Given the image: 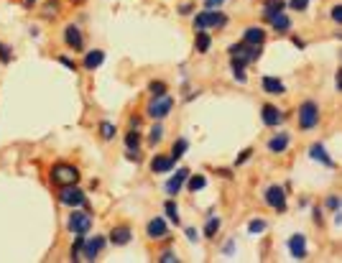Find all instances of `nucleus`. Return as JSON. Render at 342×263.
I'll return each mask as SVG.
<instances>
[{"label": "nucleus", "instance_id": "f704fd0d", "mask_svg": "<svg viewBox=\"0 0 342 263\" xmlns=\"http://www.w3.org/2000/svg\"><path fill=\"white\" fill-rule=\"evenodd\" d=\"M164 138V125H154V128H151V133H148V141L151 143H159Z\"/></svg>", "mask_w": 342, "mask_h": 263}, {"label": "nucleus", "instance_id": "0eeeda50", "mask_svg": "<svg viewBox=\"0 0 342 263\" xmlns=\"http://www.w3.org/2000/svg\"><path fill=\"white\" fill-rule=\"evenodd\" d=\"M265 202H268L276 212H286V192H284V186L273 184L265 189Z\"/></svg>", "mask_w": 342, "mask_h": 263}, {"label": "nucleus", "instance_id": "6ab92c4d", "mask_svg": "<svg viewBox=\"0 0 342 263\" xmlns=\"http://www.w3.org/2000/svg\"><path fill=\"white\" fill-rule=\"evenodd\" d=\"M289 133H276L271 141H268V151L271 154H284L286 151V148H289Z\"/></svg>", "mask_w": 342, "mask_h": 263}, {"label": "nucleus", "instance_id": "bb28decb", "mask_svg": "<svg viewBox=\"0 0 342 263\" xmlns=\"http://www.w3.org/2000/svg\"><path fill=\"white\" fill-rule=\"evenodd\" d=\"M186 148H189V141H186V138H179V141L171 146V159H174V161H176V159H181Z\"/></svg>", "mask_w": 342, "mask_h": 263}, {"label": "nucleus", "instance_id": "f03ea898", "mask_svg": "<svg viewBox=\"0 0 342 263\" xmlns=\"http://www.w3.org/2000/svg\"><path fill=\"white\" fill-rule=\"evenodd\" d=\"M319 125V105L314 100H307L299 107V128L301 130H312Z\"/></svg>", "mask_w": 342, "mask_h": 263}, {"label": "nucleus", "instance_id": "7ed1b4c3", "mask_svg": "<svg viewBox=\"0 0 342 263\" xmlns=\"http://www.w3.org/2000/svg\"><path fill=\"white\" fill-rule=\"evenodd\" d=\"M66 228H69L74 235H87L90 228H92V215H90L87 210H77V207H74L72 215H69Z\"/></svg>", "mask_w": 342, "mask_h": 263}, {"label": "nucleus", "instance_id": "f3484780", "mask_svg": "<svg viewBox=\"0 0 342 263\" xmlns=\"http://www.w3.org/2000/svg\"><path fill=\"white\" fill-rule=\"evenodd\" d=\"M171 169H174L171 156H154V161H151V171L154 174H169Z\"/></svg>", "mask_w": 342, "mask_h": 263}, {"label": "nucleus", "instance_id": "a19ab883", "mask_svg": "<svg viewBox=\"0 0 342 263\" xmlns=\"http://www.w3.org/2000/svg\"><path fill=\"white\" fill-rule=\"evenodd\" d=\"M332 21L342 23V6H334V8H332Z\"/></svg>", "mask_w": 342, "mask_h": 263}, {"label": "nucleus", "instance_id": "49530a36", "mask_svg": "<svg viewBox=\"0 0 342 263\" xmlns=\"http://www.w3.org/2000/svg\"><path fill=\"white\" fill-rule=\"evenodd\" d=\"M181 16H186V13H192V3H186V6H181V11H179Z\"/></svg>", "mask_w": 342, "mask_h": 263}, {"label": "nucleus", "instance_id": "09e8293b", "mask_svg": "<svg viewBox=\"0 0 342 263\" xmlns=\"http://www.w3.org/2000/svg\"><path fill=\"white\" fill-rule=\"evenodd\" d=\"M33 3H36V0H23V6H26V8H31Z\"/></svg>", "mask_w": 342, "mask_h": 263}, {"label": "nucleus", "instance_id": "ea45409f", "mask_svg": "<svg viewBox=\"0 0 342 263\" xmlns=\"http://www.w3.org/2000/svg\"><path fill=\"white\" fill-rule=\"evenodd\" d=\"M159 260H161V263H174V260H176V253H174V250H166V253H161Z\"/></svg>", "mask_w": 342, "mask_h": 263}, {"label": "nucleus", "instance_id": "473e14b6", "mask_svg": "<svg viewBox=\"0 0 342 263\" xmlns=\"http://www.w3.org/2000/svg\"><path fill=\"white\" fill-rule=\"evenodd\" d=\"M148 92L154 95V97H164V95H166V85H164V82H151V85H148Z\"/></svg>", "mask_w": 342, "mask_h": 263}, {"label": "nucleus", "instance_id": "39448f33", "mask_svg": "<svg viewBox=\"0 0 342 263\" xmlns=\"http://www.w3.org/2000/svg\"><path fill=\"white\" fill-rule=\"evenodd\" d=\"M227 23V18L220 13V11H202L197 18H194V28L197 31H204V28H222Z\"/></svg>", "mask_w": 342, "mask_h": 263}, {"label": "nucleus", "instance_id": "b1692460", "mask_svg": "<svg viewBox=\"0 0 342 263\" xmlns=\"http://www.w3.org/2000/svg\"><path fill=\"white\" fill-rule=\"evenodd\" d=\"M186 184H189V192H199V189H204L207 186V176H202V174H189L186 176Z\"/></svg>", "mask_w": 342, "mask_h": 263}, {"label": "nucleus", "instance_id": "423d86ee", "mask_svg": "<svg viewBox=\"0 0 342 263\" xmlns=\"http://www.w3.org/2000/svg\"><path fill=\"white\" fill-rule=\"evenodd\" d=\"M171 107H174V100L171 97H154V102H151L148 107H146V115L148 118H154V120H164L169 112H171Z\"/></svg>", "mask_w": 342, "mask_h": 263}, {"label": "nucleus", "instance_id": "a211bd4d", "mask_svg": "<svg viewBox=\"0 0 342 263\" xmlns=\"http://www.w3.org/2000/svg\"><path fill=\"white\" fill-rule=\"evenodd\" d=\"M263 92L265 95H284L286 92V87H284V82L279 80V77H263Z\"/></svg>", "mask_w": 342, "mask_h": 263}, {"label": "nucleus", "instance_id": "72a5a7b5", "mask_svg": "<svg viewBox=\"0 0 342 263\" xmlns=\"http://www.w3.org/2000/svg\"><path fill=\"white\" fill-rule=\"evenodd\" d=\"M82 245H85V235H77V240L72 245V260H77L82 255Z\"/></svg>", "mask_w": 342, "mask_h": 263}, {"label": "nucleus", "instance_id": "393cba45", "mask_svg": "<svg viewBox=\"0 0 342 263\" xmlns=\"http://www.w3.org/2000/svg\"><path fill=\"white\" fill-rule=\"evenodd\" d=\"M125 146H128V151H138V148H141V133H138V128H133V130L125 133Z\"/></svg>", "mask_w": 342, "mask_h": 263}, {"label": "nucleus", "instance_id": "2f4dec72", "mask_svg": "<svg viewBox=\"0 0 342 263\" xmlns=\"http://www.w3.org/2000/svg\"><path fill=\"white\" fill-rule=\"evenodd\" d=\"M265 230V220H250L248 222V233L250 235H258V233H263Z\"/></svg>", "mask_w": 342, "mask_h": 263}, {"label": "nucleus", "instance_id": "c9c22d12", "mask_svg": "<svg viewBox=\"0 0 342 263\" xmlns=\"http://www.w3.org/2000/svg\"><path fill=\"white\" fill-rule=\"evenodd\" d=\"M225 0H204V11H220Z\"/></svg>", "mask_w": 342, "mask_h": 263}, {"label": "nucleus", "instance_id": "79ce46f5", "mask_svg": "<svg viewBox=\"0 0 342 263\" xmlns=\"http://www.w3.org/2000/svg\"><path fill=\"white\" fill-rule=\"evenodd\" d=\"M250 156H253V148H245V151H243V156L238 159V166H240V164H245V161H248Z\"/></svg>", "mask_w": 342, "mask_h": 263}, {"label": "nucleus", "instance_id": "aec40b11", "mask_svg": "<svg viewBox=\"0 0 342 263\" xmlns=\"http://www.w3.org/2000/svg\"><path fill=\"white\" fill-rule=\"evenodd\" d=\"M102 61H105V51H102V49H95V51H87V56H85L82 67H85L87 72H95Z\"/></svg>", "mask_w": 342, "mask_h": 263}, {"label": "nucleus", "instance_id": "de8ad7c7", "mask_svg": "<svg viewBox=\"0 0 342 263\" xmlns=\"http://www.w3.org/2000/svg\"><path fill=\"white\" fill-rule=\"evenodd\" d=\"M130 128H141V118H130Z\"/></svg>", "mask_w": 342, "mask_h": 263}, {"label": "nucleus", "instance_id": "cd10ccee", "mask_svg": "<svg viewBox=\"0 0 342 263\" xmlns=\"http://www.w3.org/2000/svg\"><path fill=\"white\" fill-rule=\"evenodd\" d=\"M59 16V0H46L44 3V18H56Z\"/></svg>", "mask_w": 342, "mask_h": 263}, {"label": "nucleus", "instance_id": "a18cd8bd", "mask_svg": "<svg viewBox=\"0 0 342 263\" xmlns=\"http://www.w3.org/2000/svg\"><path fill=\"white\" fill-rule=\"evenodd\" d=\"M125 156H128V159H130V161H138V159H141V154H138V151H128V154H125Z\"/></svg>", "mask_w": 342, "mask_h": 263}, {"label": "nucleus", "instance_id": "1a4fd4ad", "mask_svg": "<svg viewBox=\"0 0 342 263\" xmlns=\"http://www.w3.org/2000/svg\"><path fill=\"white\" fill-rule=\"evenodd\" d=\"M146 235L151 238V240H164L166 235H169V228H166V222L161 220V217H154L148 225H146Z\"/></svg>", "mask_w": 342, "mask_h": 263}, {"label": "nucleus", "instance_id": "a878e982", "mask_svg": "<svg viewBox=\"0 0 342 263\" xmlns=\"http://www.w3.org/2000/svg\"><path fill=\"white\" fill-rule=\"evenodd\" d=\"M220 225H222V222H220V217H217V215H212V217L207 220V225H204V238H215V235H217V230H220Z\"/></svg>", "mask_w": 342, "mask_h": 263}, {"label": "nucleus", "instance_id": "8fccbe9b", "mask_svg": "<svg viewBox=\"0 0 342 263\" xmlns=\"http://www.w3.org/2000/svg\"><path fill=\"white\" fill-rule=\"evenodd\" d=\"M69 3H72V6H82V3H85V0H69Z\"/></svg>", "mask_w": 342, "mask_h": 263}, {"label": "nucleus", "instance_id": "f257e3e1", "mask_svg": "<svg viewBox=\"0 0 342 263\" xmlns=\"http://www.w3.org/2000/svg\"><path fill=\"white\" fill-rule=\"evenodd\" d=\"M51 181L56 186H66V184H77L80 181V169L74 164H54L51 166Z\"/></svg>", "mask_w": 342, "mask_h": 263}, {"label": "nucleus", "instance_id": "c03bdc74", "mask_svg": "<svg viewBox=\"0 0 342 263\" xmlns=\"http://www.w3.org/2000/svg\"><path fill=\"white\" fill-rule=\"evenodd\" d=\"M186 238L194 243V240H197V230H192V228H189V230H186Z\"/></svg>", "mask_w": 342, "mask_h": 263}, {"label": "nucleus", "instance_id": "7c9ffc66", "mask_svg": "<svg viewBox=\"0 0 342 263\" xmlns=\"http://www.w3.org/2000/svg\"><path fill=\"white\" fill-rule=\"evenodd\" d=\"M164 210H166V215H169V220L179 225V207L174 205V200H169V202L164 205Z\"/></svg>", "mask_w": 342, "mask_h": 263}, {"label": "nucleus", "instance_id": "9b49d317", "mask_svg": "<svg viewBox=\"0 0 342 263\" xmlns=\"http://www.w3.org/2000/svg\"><path fill=\"white\" fill-rule=\"evenodd\" d=\"M186 176H189V169H179L169 181H166V186H164V189H166V194L169 197H176L179 192H181V186H184V181H186Z\"/></svg>", "mask_w": 342, "mask_h": 263}, {"label": "nucleus", "instance_id": "6e6552de", "mask_svg": "<svg viewBox=\"0 0 342 263\" xmlns=\"http://www.w3.org/2000/svg\"><path fill=\"white\" fill-rule=\"evenodd\" d=\"M64 44L72 49V51H82L85 49V36H82V31H80V26H66L64 28Z\"/></svg>", "mask_w": 342, "mask_h": 263}, {"label": "nucleus", "instance_id": "20e7f679", "mask_svg": "<svg viewBox=\"0 0 342 263\" xmlns=\"http://www.w3.org/2000/svg\"><path fill=\"white\" fill-rule=\"evenodd\" d=\"M59 202L74 210V207H85L87 197H85V192L80 189L77 184H66V186H61V189H59Z\"/></svg>", "mask_w": 342, "mask_h": 263}, {"label": "nucleus", "instance_id": "9d476101", "mask_svg": "<svg viewBox=\"0 0 342 263\" xmlns=\"http://www.w3.org/2000/svg\"><path fill=\"white\" fill-rule=\"evenodd\" d=\"M289 253H291V258H296V260L307 258V238H304L301 233L291 235V240H289Z\"/></svg>", "mask_w": 342, "mask_h": 263}, {"label": "nucleus", "instance_id": "c85d7f7f", "mask_svg": "<svg viewBox=\"0 0 342 263\" xmlns=\"http://www.w3.org/2000/svg\"><path fill=\"white\" fill-rule=\"evenodd\" d=\"M115 125H112V123H107V120H102L100 123V136L105 138V141H112V138H115Z\"/></svg>", "mask_w": 342, "mask_h": 263}, {"label": "nucleus", "instance_id": "4468645a", "mask_svg": "<svg viewBox=\"0 0 342 263\" xmlns=\"http://www.w3.org/2000/svg\"><path fill=\"white\" fill-rule=\"evenodd\" d=\"M260 118H263V123L268 125V128H276V125L284 120L281 110H279V107H273V105H263V110H260Z\"/></svg>", "mask_w": 342, "mask_h": 263}, {"label": "nucleus", "instance_id": "5701e85b", "mask_svg": "<svg viewBox=\"0 0 342 263\" xmlns=\"http://www.w3.org/2000/svg\"><path fill=\"white\" fill-rule=\"evenodd\" d=\"M194 46H197V51H199V54H207V51H210L212 39H210V33H207V31H197V41H194Z\"/></svg>", "mask_w": 342, "mask_h": 263}, {"label": "nucleus", "instance_id": "e433bc0d", "mask_svg": "<svg viewBox=\"0 0 342 263\" xmlns=\"http://www.w3.org/2000/svg\"><path fill=\"white\" fill-rule=\"evenodd\" d=\"M291 11H307V6H309V0H291Z\"/></svg>", "mask_w": 342, "mask_h": 263}, {"label": "nucleus", "instance_id": "ddd939ff", "mask_svg": "<svg viewBox=\"0 0 342 263\" xmlns=\"http://www.w3.org/2000/svg\"><path fill=\"white\" fill-rule=\"evenodd\" d=\"M133 238V230L128 228V225H118V228L110 230V243L112 245H128Z\"/></svg>", "mask_w": 342, "mask_h": 263}, {"label": "nucleus", "instance_id": "4c0bfd02", "mask_svg": "<svg viewBox=\"0 0 342 263\" xmlns=\"http://www.w3.org/2000/svg\"><path fill=\"white\" fill-rule=\"evenodd\" d=\"M0 61H3V64H8V61H11V49H8V46H3V44H0Z\"/></svg>", "mask_w": 342, "mask_h": 263}, {"label": "nucleus", "instance_id": "2eb2a0df", "mask_svg": "<svg viewBox=\"0 0 342 263\" xmlns=\"http://www.w3.org/2000/svg\"><path fill=\"white\" fill-rule=\"evenodd\" d=\"M102 245H105V238H92V240H87V238H85V245H82V258L95 260V258L100 255Z\"/></svg>", "mask_w": 342, "mask_h": 263}, {"label": "nucleus", "instance_id": "4be33fe9", "mask_svg": "<svg viewBox=\"0 0 342 263\" xmlns=\"http://www.w3.org/2000/svg\"><path fill=\"white\" fill-rule=\"evenodd\" d=\"M271 26H273V31H279V33H286L289 28H291V18L286 16V13H279L276 18H271L268 21Z\"/></svg>", "mask_w": 342, "mask_h": 263}, {"label": "nucleus", "instance_id": "dca6fc26", "mask_svg": "<svg viewBox=\"0 0 342 263\" xmlns=\"http://www.w3.org/2000/svg\"><path fill=\"white\" fill-rule=\"evenodd\" d=\"M284 8H286L284 0H263V18L271 21V18H276L279 13H284Z\"/></svg>", "mask_w": 342, "mask_h": 263}, {"label": "nucleus", "instance_id": "412c9836", "mask_svg": "<svg viewBox=\"0 0 342 263\" xmlns=\"http://www.w3.org/2000/svg\"><path fill=\"white\" fill-rule=\"evenodd\" d=\"M309 156H312L314 161H322L324 166H332V159L327 156V151H324V146H322V143H314V146L309 148Z\"/></svg>", "mask_w": 342, "mask_h": 263}, {"label": "nucleus", "instance_id": "c756f323", "mask_svg": "<svg viewBox=\"0 0 342 263\" xmlns=\"http://www.w3.org/2000/svg\"><path fill=\"white\" fill-rule=\"evenodd\" d=\"M233 77L238 82H245V64L240 59H233Z\"/></svg>", "mask_w": 342, "mask_h": 263}, {"label": "nucleus", "instance_id": "58836bf2", "mask_svg": "<svg viewBox=\"0 0 342 263\" xmlns=\"http://www.w3.org/2000/svg\"><path fill=\"white\" fill-rule=\"evenodd\" d=\"M327 207H329V210H334V212L339 210V200H337V194H329V197H327Z\"/></svg>", "mask_w": 342, "mask_h": 263}, {"label": "nucleus", "instance_id": "37998d69", "mask_svg": "<svg viewBox=\"0 0 342 263\" xmlns=\"http://www.w3.org/2000/svg\"><path fill=\"white\" fill-rule=\"evenodd\" d=\"M59 61H61L64 67H69V69H74V61H72V59H66V56H59Z\"/></svg>", "mask_w": 342, "mask_h": 263}, {"label": "nucleus", "instance_id": "f8f14e48", "mask_svg": "<svg viewBox=\"0 0 342 263\" xmlns=\"http://www.w3.org/2000/svg\"><path fill=\"white\" fill-rule=\"evenodd\" d=\"M263 41H265V31L260 26H248L245 28L243 44H248V46H263Z\"/></svg>", "mask_w": 342, "mask_h": 263}]
</instances>
